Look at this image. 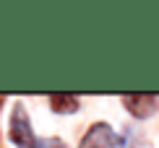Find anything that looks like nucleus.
I'll list each match as a JSON object with an SVG mask.
<instances>
[{"label": "nucleus", "mask_w": 159, "mask_h": 148, "mask_svg": "<svg viewBox=\"0 0 159 148\" xmlns=\"http://www.w3.org/2000/svg\"><path fill=\"white\" fill-rule=\"evenodd\" d=\"M47 102L57 114H68L78 109V96H70V94H50Z\"/></svg>", "instance_id": "obj_4"}, {"label": "nucleus", "mask_w": 159, "mask_h": 148, "mask_svg": "<svg viewBox=\"0 0 159 148\" xmlns=\"http://www.w3.org/2000/svg\"><path fill=\"white\" fill-rule=\"evenodd\" d=\"M117 143H120V138L107 122H94L84 133L78 148H117Z\"/></svg>", "instance_id": "obj_2"}, {"label": "nucleus", "mask_w": 159, "mask_h": 148, "mask_svg": "<svg viewBox=\"0 0 159 148\" xmlns=\"http://www.w3.org/2000/svg\"><path fill=\"white\" fill-rule=\"evenodd\" d=\"M8 140L16 148H65L60 138H37L24 104H16L8 122Z\"/></svg>", "instance_id": "obj_1"}, {"label": "nucleus", "mask_w": 159, "mask_h": 148, "mask_svg": "<svg viewBox=\"0 0 159 148\" xmlns=\"http://www.w3.org/2000/svg\"><path fill=\"white\" fill-rule=\"evenodd\" d=\"M123 104L133 117L138 120H146L157 112V96L154 94H125L123 96Z\"/></svg>", "instance_id": "obj_3"}]
</instances>
